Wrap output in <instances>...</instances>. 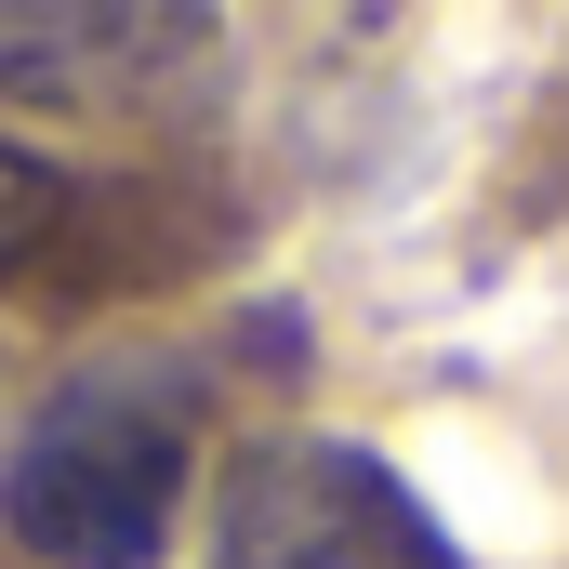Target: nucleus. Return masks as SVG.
I'll use <instances>...</instances> for the list:
<instances>
[{
  "label": "nucleus",
  "instance_id": "f257e3e1",
  "mask_svg": "<svg viewBox=\"0 0 569 569\" xmlns=\"http://www.w3.org/2000/svg\"><path fill=\"white\" fill-rule=\"evenodd\" d=\"M199 358H80L0 450V530L40 569H159L199 503Z\"/></svg>",
  "mask_w": 569,
  "mask_h": 569
},
{
  "label": "nucleus",
  "instance_id": "f03ea898",
  "mask_svg": "<svg viewBox=\"0 0 569 569\" xmlns=\"http://www.w3.org/2000/svg\"><path fill=\"white\" fill-rule=\"evenodd\" d=\"M199 569H477V557L450 543V517L385 450L279 425V437H239L226 450Z\"/></svg>",
  "mask_w": 569,
  "mask_h": 569
},
{
  "label": "nucleus",
  "instance_id": "7ed1b4c3",
  "mask_svg": "<svg viewBox=\"0 0 569 569\" xmlns=\"http://www.w3.org/2000/svg\"><path fill=\"white\" fill-rule=\"evenodd\" d=\"M212 13H146V0H0V80L27 93H80V80H133L159 53H199Z\"/></svg>",
  "mask_w": 569,
  "mask_h": 569
},
{
  "label": "nucleus",
  "instance_id": "20e7f679",
  "mask_svg": "<svg viewBox=\"0 0 569 569\" xmlns=\"http://www.w3.org/2000/svg\"><path fill=\"white\" fill-rule=\"evenodd\" d=\"M67 212H80L67 159H40V146H13V133H0V266H40V252L67 239Z\"/></svg>",
  "mask_w": 569,
  "mask_h": 569
}]
</instances>
